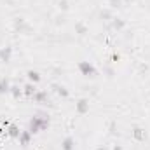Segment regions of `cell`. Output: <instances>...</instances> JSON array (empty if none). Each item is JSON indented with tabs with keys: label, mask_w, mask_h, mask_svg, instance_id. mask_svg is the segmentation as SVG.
I'll list each match as a JSON object with an SVG mask.
<instances>
[{
	"label": "cell",
	"mask_w": 150,
	"mask_h": 150,
	"mask_svg": "<svg viewBox=\"0 0 150 150\" xmlns=\"http://www.w3.org/2000/svg\"><path fill=\"white\" fill-rule=\"evenodd\" d=\"M79 70H80V74L86 75V77H94L96 75V68L89 61H80L79 63Z\"/></svg>",
	"instance_id": "cell-1"
},
{
	"label": "cell",
	"mask_w": 150,
	"mask_h": 150,
	"mask_svg": "<svg viewBox=\"0 0 150 150\" xmlns=\"http://www.w3.org/2000/svg\"><path fill=\"white\" fill-rule=\"evenodd\" d=\"M75 108H77V112H79V113H87V112H89V101L82 98V100H79V101H77Z\"/></svg>",
	"instance_id": "cell-2"
},
{
	"label": "cell",
	"mask_w": 150,
	"mask_h": 150,
	"mask_svg": "<svg viewBox=\"0 0 150 150\" xmlns=\"http://www.w3.org/2000/svg\"><path fill=\"white\" fill-rule=\"evenodd\" d=\"M28 131H30L32 134H33V133H40V117H33V119L30 120Z\"/></svg>",
	"instance_id": "cell-3"
},
{
	"label": "cell",
	"mask_w": 150,
	"mask_h": 150,
	"mask_svg": "<svg viewBox=\"0 0 150 150\" xmlns=\"http://www.w3.org/2000/svg\"><path fill=\"white\" fill-rule=\"evenodd\" d=\"M52 89H54L61 98H68V94H70V93H68V89H67L65 86H59V84H52Z\"/></svg>",
	"instance_id": "cell-4"
},
{
	"label": "cell",
	"mask_w": 150,
	"mask_h": 150,
	"mask_svg": "<svg viewBox=\"0 0 150 150\" xmlns=\"http://www.w3.org/2000/svg\"><path fill=\"white\" fill-rule=\"evenodd\" d=\"M11 56H12V49L11 47H4V49H0V59L2 61H11Z\"/></svg>",
	"instance_id": "cell-5"
},
{
	"label": "cell",
	"mask_w": 150,
	"mask_h": 150,
	"mask_svg": "<svg viewBox=\"0 0 150 150\" xmlns=\"http://www.w3.org/2000/svg\"><path fill=\"white\" fill-rule=\"evenodd\" d=\"M7 134H9L11 138H19L21 131H19V127H18V126H14V124H9V127H7Z\"/></svg>",
	"instance_id": "cell-6"
},
{
	"label": "cell",
	"mask_w": 150,
	"mask_h": 150,
	"mask_svg": "<svg viewBox=\"0 0 150 150\" xmlns=\"http://www.w3.org/2000/svg\"><path fill=\"white\" fill-rule=\"evenodd\" d=\"M19 143L21 145H28L30 143V140H32V133L30 131H21V134H19Z\"/></svg>",
	"instance_id": "cell-7"
},
{
	"label": "cell",
	"mask_w": 150,
	"mask_h": 150,
	"mask_svg": "<svg viewBox=\"0 0 150 150\" xmlns=\"http://www.w3.org/2000/svg\"><path fill=\"white\" fill-rule=\"evenodd\" d=\"M32 98H33V101H37V103H47V93H44V91H37Z\"/></svg>",
	"instance_id": "cell-8"
},
{
	"label": "cell",
	"mask_w": 150,
	"mask_h": 150,
	"mask_svg": "<svg viewBox=\"0 0 150 150\" xmlns=\"http://www.w3.org/2000/svg\"><path fill=\"white\" fill-rule=\"evenodd\" d=\"M23 93H25L26 96H30V98H32V96H33V94L37 93V87H35V84H32V82H28V84H26V86L23 87Z\"/></svg>",
	"instance_id": "cell-9"
},
{
	"label": "cell",
	"mask_w": 150,
	"mask_h": 150,
	"mask_svg": "<svg viewBox=\"0 0 150 150\" xmlns=\"http://www.w3.org/2000/svg\"><path fill=\"white\" fill-rule=\"evenodd\" d=\"M145 136H147V134H145V131H143L142 127H134V129H133V138H134V140L143 142V140H145Z\"/></svg>",
	"instance_id": "cell-10"
},
{
	"label": "cell",
	"mask_w": 150,
	"mask_h": 150,
	"mask_svg": "<svg viewBox=\"0 0 150 150\" xmlns=\"http://www.w3.org/2000/svg\"><path fill=\"white\" fill-rule=\"evenodd\" d=\"M26 77H28V80H30L32 84H37V82H40V74H38V72H35V70H28V72H26Z\"/></svg>",
	"instance_id": "cell-11"
},
{
	"label": "cell",
	"mask_w": 150,
	"mask_h": 150,
	"mask_svg": "<svg viewBox=\"0 0 150 150\" xmlns=\"http://www.w3.org/2000/svg\"><path fill=\"white\" fill-rule=\"evenodd\" d=\"M61 149L63 150H74L75 149V142H74V138H65L63 140V143H61Z\"/></svg>",
	"instance_id": "cell-12"
},
{
	"label": "cell",
	"mask_w": 150,
	"mask_h": 150,
	"mask_svg": "<svg viewBox=\"0 0 150 150\" xmlns=\"http://www.w3.org/2000/svg\"><path fill=\"white\" fill-rule=\"evenodd\" d=\"M11 91V84L7 79H0V94H5Z\"/></svg>",
	"instance_id": "cell-13"
},
{
	"label": "cell",
	"mask_w": 150,
	"mask_h": 150,
	"mask_svg": "<svg viewBox=\"0 0 150 150\" xmlns=\"http://www.w3.org/2000/svg\"><path fill=\"white\" fill-rule=\"evenodd\" d=\"M112 26L115 30H122L124 26H126V23H124V19H120V18H113L112 19Z\"/></svg>",
	"instance_id": "cell-14"
},
{
	"label": "cell",
	"mask_w": 150,
	"mask_h": 150,
	"mask_svg": "<svg viewBox=\"0 0 150 150\" xmlns=\"http://www.w3.org/2000/svg\"><path fill=\"white\" fill-rule=\"evenodd\" d=\"M14 26H16V30H19V32H21V30H25V28L28 30V26L25 25V19H21V18H18V19L14 21Z\"/></svg>",
	"instance_id": "cell-15"
},
{
	"label": "cell",
	"mask_w": 150,
	"mask_h": 150,
	"mask_svg": "<svg viewBox=\"0 0 150 150\" xmlns=\"http://www.w3.org/2000/svg\"><path fill=\"white\" fill-rule=\"evenodd\" d=\"M75 32H77L79 35H84V33H87V26L82 25V23H77V25H75Z\"/></svg>",
	"instance_id": "cell-16"
},
{
	"label": "cell",
	"mask_w": 150,
	"mask_h": 150,
	"mask_svg": "<svg viewBox=\"0 0 150 150\" xmlns=\"http://www.w3.org/2000/svg\"><path fill=\"white\" fill-rule=\"evenodd\" d=\"M9 93H11V94H12V96H14V98H19V96H21V93H23V91H21V89H19V87H18V86H11V91H9Z\"/></svg>",
	"instance_id": "cell-17"
},
{
	"label": "cell",
	"mask_w": 150,
	"mask_h": 150,
	"mask_svg": "<svg viewBox=\"0 0 150 150\" xmlns=\"http://www.w3.org/2000/svg\"><path fill=\"white\" fill-rule=\"evenodd\" d=\"M49 127V117H40V131H45Z\"/></svg>",
	"instance_id": "cell-18"
},
{
	"label": "cell",
	"mask_w": 150,
	"mask_h": 150,
	"mask_svg": "<svg viewBox=\"0 0 150 150\" xmlns=\"http://www.w3.org/2000/svg\"><path fill=\"white\" fill-rule=\"evenodd\" d=\"M108 4H110L112 9H119V7H122V0H110Z\"/></svg>",
	"instance_id": "cell-19"
},
{
	"label": "cell",
	"mask_w": 150,
	"mask_h": 150,
	"mask_svg": "<svg viewBox=\"0 0 150 150\" xmlns=\"http://www.w3.org/2000/svg\"><path fill=\"white\" fill-rule=\"evenodd\" d=\"M100 16H101L103 19H113V18H112V12H110V11H101V14H100Z\"/></svg>",
	"instance_id": "cell-20"
},
{
	"label": "cell",
	"mask_w": 150,
	"mask_h": 150,
	"mask_svg": "<svg viewBox=\"0 0 150 150\" xmlns=\"http://www.w3.org/2000/svg\"><path fill=\"white\" fill-rule=\"evenodd\" d=\"M59 7H61L63 11H67V9H68V2H67V0H59Z\"/></svg>",
	"instance_id": "cell-21"
},
{
	"label": "cell",
	"mask_w": 150,
	"mask_h": 150,
	"mask_svg": "<svg viewBox=\"0 0 150 150\" xmlns=\"http://www.w3.org/2000/svg\"><path fill=\"white\" fill-rule=\"evenodd\" d=\"M113 150H122V147H119V145H115V147H113Z\"/></svg>",
	"instance_id": "cell-22"
},
{
	"label": "cell",
	"mask_w": 150,
	"mask_h": 150,
	"mask_svg": "<svg viewBox=\"0 0 150 150\" xmlns=\"http://www.w3.org/2000/svg\"><path fill=\"white\" fill-rule=\"evenodd\" d=\"M96 150H107V149H105V147H98Z\"/></svg>",
	"instance_id": "cell-23"
}]
</instances>
